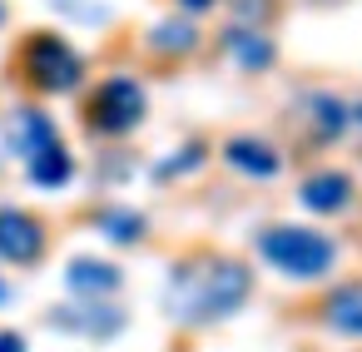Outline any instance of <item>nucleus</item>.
Listing matches in <instances>:
<instances>
[{"label":"nucleus","mask_w":362,"mask_h":352,"mask_svg":"<svg viewBox=\"0 0 362 352\" xmlns=\"http://www.w3.org/2000/svg\"><path fill=\"white\" fill-rule=\"evenodd\" d=\"M317 317L327 332H342V337H362V278H347L337 288L322 293L317 303Z\"/></svg>","instance_id":"nucleus-9"},{"label":"nucleus","mask_w":362,"mask_h":352,"mask_svg":"<svg viewBox=\"0 0 362 352\" xmlns=\"http://www.w3.org/2000/svg\"><path fill=\"white\" fill-rule=\"evenodd\" d=\"M50 327L85 332V337H115L124 327V307H115L105 298H80V303H65L60 312H50Z\"/></svg>","instance_id":"nucleus-6"},{"label":"nucleus","mask_w":362,"mask_h":352,"mask_svg":"<svg viewBox=\"0 0 362 352\" xmlns=\"http://www.w3.org/2000/svg\"><path fill=\"white\" fill-rule=\"evenodd\" d=\"M25 174H30L35 189H65V184L75 179V154H70L60 139H50L45 149H35V154L25 159Z\"/></svg>","instance_id":"nucleus-12"},{"label":"nucleus","mask_w":362,"mask_h":352,"mask_svg":"<svg viewBox=\"0 0 362 352\" xmlns=\"http://www.w3.org/2000/svg\"><path fill=\"white\" fill-rule=\"evenodd\" d=\"M144 115H149V95L134 75H110L80 100V124L95 139H124L144 124Z\"/></svg>","instance_id":"nucleus-4"},{"label":"nucleus","mask_w":362,"mask_h":352,"mask_svg":"<svg viewBox=\"0 0 362 352\" xmlns=\"http://www.w3.org/2000/svg\"><path fill=\"white\" fill-rule=\"evenodd\" d=\"M65 283H70L75 298H110V293H119L124 273L115 263H105V258H70Z\"/></svg>","instance_id":"nucleus-11"},{"label":"nucleus","mask_w":362,"mask_h":352,"mask_svg":"<svg viewBox=\"0 0 362 352\" xmlns=\"http://www.w3.org/2000/svg\"><path fill=\"white\" fill-rule=\"evenodd\" d=\"M352 119H357V124H362V105H352Z\"/></svg>","instance_id":"nucleus-24"},{"label":"nucleus","mask_w":362,"mask_h":352,"mask_svg":"<svg viewBox=\"0 0 362 352\" xmlns=\"http://www.w3.org/2000/svg\"><path fill=\"white\" fill-rule=\"evenodd\" d=\"M303 105H308L303 115H308V124H313L317 139H337V134L347 129V119H352V110H347L337 95H308Z\"/></svg>","instance_id":"nucleus-14"},{"label":"nucleus","mask_w":362,"mask_h":352,"mask_svg":"<svg viewBox=\"0 0 362 352\" xmlns=\"http://www.w3.org/2000/svg\"><path fill=\"white\" fill-rule=\"evenodd\" d=\"M0 352H25V337L21 332H0Z\"/></svg>","instance_id":"nucleus-20"},{"label":"nucleus","mask_w":362,"mask_h":352,"mask_svg":"<svg viewBox=\"0 0 362 352\" xmlns=\"http://www.w3.org/2000/svg\"><path fill=\"white\" fill-rule=\"evenodd\" d=\"M258 258L283 273V278H298V283H313V278H327L337 268V243L317 228H303V223H268L258 238H253Z\"/></svg>","instance_id":"nucleus-3"},{"label":"nucleus","mask_w":362,"mask_h":352,"mask_svg":"<svg viewBox=\"0 0 362 352\" xmlns=\"http://www.w3.org/2000/svg\"><path fill=\"white\" fill-rule=\"evenodd\" d=\"M16 80L30 95H75L85 85V55L60 35V30H30L16 45Z\"/></svg>","instance_id":"nucleus-2"},{"label":"nucleus","mask_w":362,"mask_h":352,"mask_svg":"<svg viewBox=\"0 0 362 352\" xmlns=\"http://www.w3.org/2000/svg\"><path fill=\"white\" fill-rule=\"evenodd\" d=\"M298 199H303V209L332 218V213L352 209L357 184H352V174H342V169H317V174H308V179L298 184Z\"/></svg>","instance_id":"nucleus-8"},{"label":"nucleus","mask_w":362,"mask_h":352,"mask_svg":"<svg viewBox=\"0 0 362 352\" xmlns=\"http://www.w3.org/2000/svg\"><path fill=\"white\" fill-rule=\"evenodd\" d=\"M149 45L159 55H194L199 50V30H194V20H164V25H154Z\"/></svg>","instance_id":"nucleus-15"},{"label":"nucleus","mask_w":362,"mask_h":352,"mask_svg":"<svg viewBox=\"0 0 362 352\" xmlns=\"http://www.w3.org/2000/svg\"><path fill=\"white\" fill-rule=\"evenodd\" d=\"M204 159H209V144H184V154L164 159V164L154 169V179H174V174H189V169H199Z\"/></svg>","instance_id":"nucleus-18"},{"label":"nucleus","mask_w":362,"mask_h":352,"mask_svg":"<svg viewBox=\"0 0 362 352\" xmlns=\"http://www.w3.org/2000/svg\"><path fill=\"white\" fill-rule=\"evenodd\" d=\"M223 164L248 174V179H278L283 174V154L268 144V139H253V134H233L223 144Z\"/></svg>","instance_id":"nucleus-10"},{"label":"nucleus","mask_w":362,"mask_h":352,"mask_svg":"<svg viewBox=\"0 0 362 352\" xmlns=\"http://www.w3.org/2000/svg\"><path fill=\"white\" fill-rule=\"evenodd\" d=\"M218 0H179V11H189V16H204V11H214Z\"/></svg>","instance_id":"nucleus-21"},{"label":"nucleus","mask_w":362,"mask_h":352,"mask_svg":"<svg viewBox=\"0 0 362 352\" xmlns=\"http://www.w3.org/2000/svg\"><path fill=\"white\" fill-rule=\"evenodd\" d=\"M228 16L238 20V25H273L278 20V0H228Z\"/></svg>","instance_id":"nucleus-17"},{"label":"nucleus","mask_w":362,"mask_h":352,"mask_svg":"<svg viewBox=\"0 0 362 352\" xmlns=\"http://www.w3.org/2000/svg\"><path fill=\"white\" fill-rule=\"evenodd\" d=\"M308 6H322V11H332V6H347V0H308Z\"/></svg>","instance_id":"nucleus-22"},{"label":"nucleus","mask_w":362,"mask_h":352,"mask_svg":"<svg viewBox=\"0 0 362 352\" xmlns=\"http://www.w3.org/2000/svg\"><path fill=\"white\" fill-rule=\"evenodd\" d=\"M50 6H60L70 20H105V6H95V0H50Z\"/></svg>","instance_id":"nucleus-19"},{"label":"nucleus","mask_w":362,"mask_h":352,"mask_svg":"<svg viewBox=\"0 0 362 352\" xmlns=\"http://www.w3.org/2000/svg\"><path fill=\"white\" fill-rule=\"evenodd\" d=\"M223 55H228L238 70L263 75V70H273L278 45H273V35H268L263 25H238V20H228V30H223Z\"/></svg>","instance_id":"nucleus-7"},{"label":"nucleus","mask_w":362,"mask_h":352,"mask_svg":"<svg viewBox=\"0 0 362 352\" xmlns=\"http://www.w3.org/2000/svg\"><path fill=\"white\" fill-rule=\"evenodd\" d=\"M253 298V268L233 253H194L174 263L164 288V312L184 327H214L228 322Z\"/></svg>","instance_id":"nucleus-1"},{"label":"nucleus","mask_w":362,"mask_h":352,"mask_svg":"<svg viewBox=\"0 0 362 352\" xmlns=\"http://www.w3.org/2000/svg\"><path fill=\"white\" fill-rule=\"evenodd\" d=\"M50 248V233H45V218L30 213V209H16L6 204L0 209V263H16V268H35Z\"/></svg>","instance_id":"nucleus-5"},{"label":"nucleus","mask_w":362,"mask_h":352,"mask_svg":"<svg viewBox=\"0 0 362 352\" xmlns=\"http://www.w3.org/2000/svg\"><path fill=\"white\" fill-rule=\"evenodd\" d=\"M50 139H60V134H55V119H50L45 110H16V115H11V149H16L21 159H30V154L45 149Z\"/></svg>","instance_id":"nucleus-13"},{"label":"nucleus","mask_w":362,"mask_h":352,"mask_svg":"<svg viewBox=\"0 0 362 352\" xmlns=\"http://www.w3.org/2000/svg\"><path fill=\"white\" fill-rule=\"evenodd\" d=\"M11 20V6H6V0H0V25H6Z\"/></svg>","instance_id":"nucleus-23"},{"label":"nucleus","mask_w":362,"mask_h":352,"mask_svg":"<svg viewBox=\"0 0 362 352\" xmlns=\"http://www.w3.org/2000/svg\"><path fill=\"white\" fill-rule=\"evenodd\" d=\"M144 228H149V218L134 213V209H105V213H100V233L115 238V243H139Z\"/></svg>","instance_id":"nucleus-16"}]
</instances>
